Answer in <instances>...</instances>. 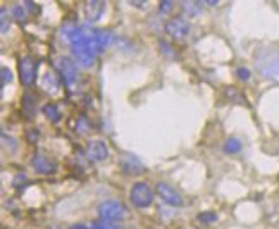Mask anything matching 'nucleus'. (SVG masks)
<instances>
[{
	"mask_svg": "<svg viewBox=\"0 0 279 229\" xmlns=\"http://www.w3.org/2000/svg\"><path fill=\"white\" fill-rule=\"evenodd\" d=\"M257 69L262 72V76L269 79L277 78L279 74V55L274 48H265L262 50V54L258 55V59L255 60Z\"/></svg>",
	"mask_w": 279,
	"mask_h": 229,
	"instance_id": "obj_1",
	"label": "nucleus"
},
{
	"mask_svg": "<svg viewBox=\"0 0 279 229\" xmlns=\"http://www.w3.org/2000/svg\"><path fill=\"white\" fill-rule=\"evenodd\" d=\"M97 214L102 220H111V222H119L128 215L126 205H123L117 200H104L97 207Z\"/></svg>",
	"mask_w": 279,
	"mask_h": 229,
	"instance_id": "obj_2",
	"label": "nucleus"
},
{
	"mask_svg": "<svg viewBox=\"0 0 279 229\" xmlns=\"http://www.w3.org/2000/svg\"><path fill=\"white\" fill-rule=\"evenodd\" d=\"M153 198H155V191L150 188L148 183H136L133 184L131 191H129V200L135 205L136 208H147L153 203Z\"/></svg>",
	"mask_w": 279,
	"mask_h": 229,
	"instance_id": "obj_3",
	"label": "nucleus"
},
{
	"mask_svg": "<svg viewBox=\"0 0 279 229\" xmlns=\"http://www.w3.org/2000/svg\"><path fill=\"white\" fill-rule=\"evenodd\" d=\"M18 67H19V78H21V83L26 88H31L36 81L38 60H35V57H31V55H24V57L18 60Z\"/></svg>",
	"mask_w": 279,
	"mask_h": 229,
	"instance_id": "obj_4",
	"label": "nucleus"
},
{
	"mask_svg": "<svg viewBox=\"0 0 279 229\" xmlns=\"http://www.w3.org/2000/svg\"><path fill=\"white\" fill-rule=\"evenodd\" d=\"M164 30L171 38L183 40L190 35V31H192V24H190L188 19H184L183 16H176V18H171L165 23Z\"/></svg>",
	"mask_w": 279,
	"mask_h": 229,
	"instance_id": "obj_5",
	"label": "nucleus"
},
{
	"mask_svg": "<svg viewBox=\"0 0 279 229\" xmlns=\"http://www.w3.org/2000/svg\"><path fill=\"white\" fill-rule=\"evenodd\" d=\"M55 66H57V71L60 74V78H62V81L66 84H71L78 79V67H76V62L69 57H59L57 62H55Z\"/></svg>",
	"mask_w": 279,
	"mask_h": 229,
	"instance_id": "obj_6",
	"label": "nucleus"
},
{
	"mask_svg": "<svg viewBox=\"0 0 279 229\" xmlns=\"http://www.w3.org/2000/svg\"><path fill=\"white\" fill-rule=\"evenodd\" d=\"M155 191H157V195L160 196V200H162L164 203L171 205V207H181V205H183V196H181L172 186L164 183V181H159V183H157Z\"/></svg>",
	"mask_w": 279,
	"mask_h": 229,
	"instance_id": "obj_7",
	"label": "nucleus"
},
{
	"mask_svg": "<svg viewBox=\"0 0 279 229\" xmlns=\"http://www.w3.org/2000/svg\"><path fill=\"white\" fill-rule=\"evenodd\" d=\"M119 166H121L123 174H126V176H140L147 171L143 166V162H141L138 157L131 155V154H124L123 157H121Z\"/></svg>",
	"mask_w": 279,
	"mask_h": 229,
	"instance_id": "obj_8",
	"label": "nucleus"
},
{
	"mask_svg": "<svg viewBox=\"0 0 279 229\" xmlns=\"http://www.w3.org/2000/svg\"><path fill=\"white\" fill-rule=\"evenodd\" d=\"M111 40H112L111 31H105V30H91L90 31V47L97 55L102 54L105 48L111 45Z\"/></svg>",
	"mask_w": 279,
	"mask_h": 229,
	"instance_id": "obj_9",
	"label": "nucleus"
},
{
	"mask_svg": "<svg viewBox=\"0 0 279 229\" xmlns=\"http://www.w3.org/2000/svg\"><path fill=\"white\" fill-rule=\"evenodd\" d=\"M86 157L91 162H102L109 157V147L104 140H91L86 145Z\"/></svg>",
	"mask_w": 279,
	"mask_h": 229,
	"instance_id": "obj_10",
	"label": "nucleus"
},
{
	"mask_svg": "<svg viewBox=\"0 0 279 229\" xmlns=\"http://www.w3.org/2000/svg\"><path fill=\"white\" fill-rule=\"evenodd\" d=\"M31 167L35 169L38 174H54L55 169H57V166H55V162L50 159V157H47L45 154H35L33 157H31Z\"/></svg>",
	"mask_w": 279,
	"mask_h": 229,
	"instance_id": "obj_11",
	"label": "nucleus"
},
{
	"mask_svg": "<svg viewBox=\"0 0 279 229\" xmlns=\"http://www.w3.org/2000/svg\"><path fill=\"white\" fill-rule=\"evenodd\" d=\"M104 11H105V2H102V0H91V2H84V6H83L84 18H86L90 23L99 21V19L102 18Z\"/></svg>",
	"mask_w": 279,
	"mask_h": 229,
	"instance_id": "obj_12",
	"label": "nucleus"
},
{
	"mask_svg": "<svg viewBox=\"0 0 279 229\" xmlns=\"http://www.w3.org/2000/svg\"><path fill=\"white\" fill-rule=\"evenodd\" d=\"M42 88L47 91V93H50V95L57 93V91L60 90V83L57 79V74H55V72H52V71H48L47 74L42 78Z\"/></svg>",
	"mask_w": 279,
	"mask_h": 229,
	"instance_id": "obj_13",
	"label": "nucleus"
},
{
	"mask_svg": "<svg viewBox=\"0 0 279 229\" xmlns=\"http://www.w3.org/2000/svg\"><path fill=\"white\" fill-rule=\"evenodd\" d=\"M23 112L26 114L28 119L33 118V114L36 112V96L30 91L23 95Z\"/></svg>",
	"mask_w": 279,
	"mask_h": 229,
	"instance_id": "obj_14",
	"label": "nucleus"
},
{
	"mask_svg": "<svg viewBox=\"0 0 279 229\" xmlns=\"http://www.w3.org/2000/svg\"><path fill=\"white\" fill-rule=\"evenodd\" d=\"M42 112L45 114L47 119H50V123H59V121L62 119V114H60L59 107L55 105V103H45V105L42 107Z\"/></svg>",
	"mask_w": 279,
	"mask_h": 229,
	"instance_id": "obj_15",
	"label": "nucleus"
},
{
	"mask_svg": "<svg viewBox=\"0 0 279 229\" xmlns=\"http://www.w3.org/2000/svg\"><path fill=\"white\" fill-rule=\"evenodd\" d=\"M11 21H12V14H9L7 7H2L0 9V28H2V35H6L7 31L11 30Z\"/></svg>",
	"mask_w": 279,
	"mask_h": 229,
	"instance_id": "obj_16",
	"label": "nucleus"
},
{
	"mask_svg": "<svg viewBox=\"0 0 279 229\" xmlns=\"http://www.w3.org/2000/svg\"><path fill=\"white\" fill-rule=\"evenodd\" d=\"M241 150V142L238 138H229L224 143V152L226 154H238Z\"/></svg>",
	"mask_w": 279,
	"mask_h": 229,
	"instance_id": "obj_17",
	"label": "nucleus"
},
{
	"mask_svg": "<svg viewBox=\"0 0 279 229\" xmlns=\"http://www.w3.org/2000/svg\"><path fill=\"white\" fill-rule=\"evenodd\" d=\"M11 14L18 23H21V24L26 23V11H24V6H21V4H16V6L12 7Z\"/></svg>",
	"mask_w": 279,
	"mask_h": 229,
	"instance_id": "obj_18",
	"label": "nucleus"
},
{
	"mask_svg": "<svg viewBox=\"0 0 279 229\" xmlns=\"http://www.w3.org/2000/svg\"><path fill=\"white\" fill-rule=\"evenodd\" d=\"M204 2H183V9L188 12V16H197L202 11Z\"/></svg>",
	"mask_w": 279,
	"mask_h": 229,
	"instance_id": "obj_19",
	"label": "nucleus"
},
{
	"mask_svg": "<svg viewBox=\"0 0 279 229\" xmlns=\"http://www.w3.org/2000/svg\"><path fill=\"white\" fill-rule=\"evenodd\" d=\"M197 220L202 224H212L217 220V214L216 212H202V214L197 215Z\"/></svg>",
	"mask_w": 279,
	"mask_h": 229,
	"instance_id": "obj_20",
	"label": "nucleus"
},
{
	"mask_svg": "<svg viewBox=\"0 0 279 229\" xmlns=\"http://www.w3.org/2000/svg\"><path fill=\"white\" fill-rule=\"evenodd\" d=\"M91 229H121L119 224H116V222H111V220H97V222H93Z\"/></svg>",
	"mask_w": 279,
	"mask_h": 229,
	"instance_id": "obj_21",
	"label": "nucleus"
},
{
	"mask_svg": "<svg viewBox=\"0 0 279 229\" xmlns=\"http://www.w3.org/2000/svg\"><path fill=\"white\" fill-rule=\"evenodd\" d=\"M2 140H4V147H6L9 152H16V150H18V143H16V140L12 138V136L2 135Z\"/></svg>",
	"mask_w": 279,
	"mask_h": 229,
	"instance_id": "obj_22",
	"label": "nucleus"
},
{
	"mask_svg": "<svg viewBox=\"0 0 279 229\" xmlns=\"http://www.w3.org/2000/svg\"><path fill=\"white\" fill-rule=\"evenodd\" d=\"M159 45H160V50H162V54L165 55V57H174V55H176L174 50H172L171 45H169V43L165 42V40H160Z\"/></svg>",
	"mask_w": 279,
	"mask_h": 229,
	"instance_id": "obj_23",
	"label": "nucleus"
},
{
	"mask_svg": "<svg viewBox=\"0 0 279 229\" xmlns=\"http://www.w3.org/2000/svg\"><path fill=\"white\" fill-rule=\"evenodd\" d=\"M236 76L241 79V81H248V79L252 78V72H250V69H246V67H238Z\"/></svg>",
	"mask_w": 279,
	"mask_h": 229,
	"instance_id": "obj_24",
	"label": "nucleus"
},
{
	"mask_svg": "<svg viewBox=\"0 0 279 229\" xmlns=\"http://www.w3.org/2000/svg\"><path fill=\"white\" fill-rule=\"evenodd\" d=\"M0 76H2V86H6L7 83L12 81V71L9 67H2V72H0Z\"/></svg>",
	"mask_w": 279,
	"mask_h": 229,
	"instance_id": "obj_25",
	"label": "nucleus"
},
{
	"mask_svg": "<svg viewBox=\"0 0 279 229\" xmlns=\"http://www.w3.org/2000/svg\"><path fill=\"white\" fill-rule=\"evenodd\" d=\"M76 130H78L79 133H86L88 130H90V123H88L86 118H81L78 121V126H76Z\"/></svg>",
	"mask_w": 279,
	"mask_h": 229,
	"instance_id": "obj_26",
	"label": "nucleus"
},
{
	"mask_svg": "<svg viewBox=\"0 0 279 229\" xmlns=\"http://www.w3.org/2000/svg\"><path fill=\"white\" fill-rule=\"evenodd\" d=\"M172 7H174V2H171V0H162L159 6V11L162 12V14H165V12H169Z\"/></svg>",
	"mask_w": 279,
	"mask_h": 229,
	"instance_id": "obj_27",
	"label": "nucleus"
},
{
	"mask_svg": "<svg viewBox=\"0 0 279 229\" xmlns=\"http://www.w3.org/2000/svg\"><path fill=\"white\" fill-rule=\"evenodd\" d=\"M23 181H26V174H18L14 179H12V186H14V188L21 186V184H23Z\"/></svg>",
	"mask_w": 279,
	"mask_h": 229,
	"instance_id": "obj_28",
	"label": "nucleus"
},
{
	"mask_svg": "<svg viewBox=\"0 0 279 229\" xmlns=\"http://www.w3.org/2000/svg\"><path fill=\"white\" fill-rule=\"evenodd\" d=\"M23 6H24V9H28L30 12H36L38 9L35 7V4L33 2H30V0H26V2H23Z\"/></svg>",
	"mask_w": 279,
	"mask_h": 229,
	"instance_id": "obj_29",
	"label": "nucleus"
},
{
	"mask_svg": "<svg viewBox=\"0 0 279 229\" xmlns=\"http://www.w3.org/2000/svg\"><path fill=\"white\" fill-rule=\"evenodd\" d=\"M69 229H91V227L86 226V224H74V226H71Z\"/></svg>",
	"mask_w": 279,
	"mask_h": 229,
	"instance_id": "obj_30",
	"label": "nucleus"
},
{
	"mask_svg": "<svg viewBox=\"0 0 279 229\" xmlns=\"http://www.w3.org/2000/svg\"><path fill=\"white\" fill-rule=\"evenodd\" d=\"M129 4L135 7H143V4H147V2H138V0H135V2H129Z\"/></svg>",
	"mask_w": 279,
	"mask_h": 229,
	"instance_id": "obj_31",
	"label": "nucleus"
},
{
	"mask_svg": "<svg viewBox=\"0 0 279 229\" xmlns=\"http://www.w3.org/2000/svg\"><path fill=\"white\" fill-rule=\"evenodd\" d=\"M52 229H60V227H57V226H55V227H52Z\"/></svg>",
	"mask_w": 279,
	"mask_h": 229,
	"instance_id": "obj_32",
	"label": "nucleus"
}]
</instances>
